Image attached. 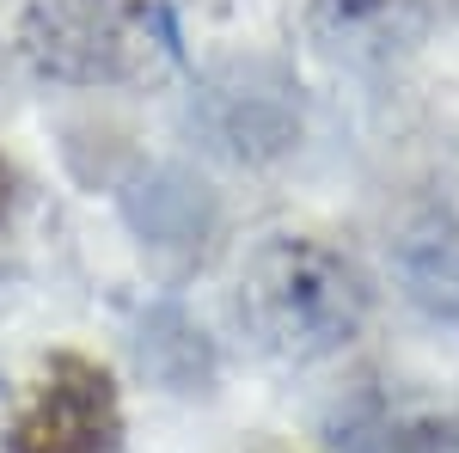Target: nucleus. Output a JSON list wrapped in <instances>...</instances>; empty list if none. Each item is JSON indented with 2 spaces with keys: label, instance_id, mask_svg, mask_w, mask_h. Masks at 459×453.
I'll return each mask as SVG.
<instances>
[{
  "label": "nucleus",
  "instance_id": "39448f33",
  "mask_svg": "<svg viewBox=\"0 0 459 453\" xmlns=\"http://www.w3.org/2000/svg\"><path fill=\"white\" fill-rule=\"evenodd\" d=\"M398 276L404 294L441 318H459V221L454 214H423L404 245H398Z\"/></svg>",
  "mask_w": 459,
  "mask_h": 453
},
{
  "label": "nucleus",
  "instance_id": "423d86ee",
  "mask_svg": "<svg viewBox=\"0 0 459 453\" xmlns=\"http://www.w3.org/2000/svg\"><path fill=\"white\" fill-rule=\"evenodd\" d=\"M6 203H13V166H6V153H0V221H6Z\"/></svg>",
  "mask_w": 459,
  "mask_h": 453
},
{
  "label": "nucleus",
  "instance_id": "20e7f679",
  "mask_svg": "<svg viewBox=\"0 0 459 453\" xmlns=\"http://www.w3.org/2000/svg\"><path fill=\"white\" fill-rule=\"evenodd\" d=\"M307 43L337 68H392L423 49L435 0H307Z\"/></svg>",
  "mask_w": 459,
  "mask_h": 453
},
{
  "label": "nucleus",
  "instance_id": "f257e3e1",
  "mask_svg": "<svg viewBox=\"0 0 459 453\" xmlns=\"http://www.w3.org/2000/svg\"><path fill=\"white\" fill-rule=\"evenodd\" d=\"M374 288L350 251L313 233H270L239 264L233 313L246 337L282 362H318L361 337Z\"/></svg>",
  "mask_w": 459,
  "mask_h": 453
},
{
  "label": "nucleus",
  "instance_id": "7ed1b4c3",
  "mask_svg": "<svg viewBox=\"0 0 459 453\" xmlns=\"http://www.w3.org/2000/svg\"><path fill=\"white\" fill-rule=\"evenodd\" d=\"M0 453H123V398L110 368L80 349L43 355L6 417Z\"/></svg>",
  "mask_w": 459,
  "mask_h": 453
},
{
  "label": "nucleus",
  "instance_id": "0eeeda50",
  "mask_svg": "<svg viewBox=\"0 0 459 453\" xmlns=\"http://www.w3.org/2000/svg\"><path fill=\"white\" fill-rule=\"evenodd\" d=\"M447 6H454V13H459V0H447Z\"/></svg>",
  "mask_w": 459,
  "mask_h": 453
},
{
  "label": "nucleus",
  "instance_id": "f03ea898",
  "mask_svg": "<svg viewBox=\"0 0 459 453\" xmlns=\"http://www.w3.org/2000/svg\"><path fill=\"white\" fill-rule=\"evenodd\" d=\"M19 56L56 86H153L178 62L160 0H31Z\"/></svg>",
  "mask_w": 459,
  "mask_h": 453
}]
</instances>
